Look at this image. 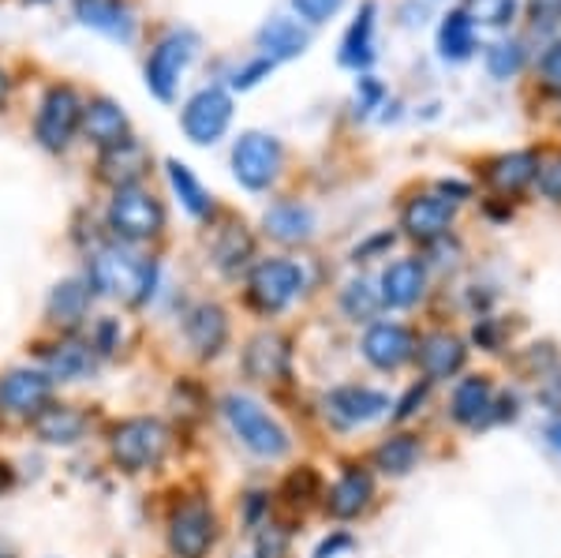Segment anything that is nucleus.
Here are the masks:
<instances>
[{
  "label": "nucleus",
  "mask_w": 561,
  "mask_h": 558,
  "mask_svg": "<svg viewBox=\"0 0 561 558\" xmlns=\"http://www.w3.org/2000/svg\"><path fill=\"white\" fill-rule=\"evenodd\" d=\"M87 282H90V289H98L102 296L142 304L153 293L158 266H153L150 259L135 255L128 248H102L94 259H90Z\"/></svg>",
  "instance_id": "f257e3e1"
},
{
  "label": "nucleus",
  "mask_w": 561,
  "mask_h": 558,
  "mask_svg": "<svg viewBox=\"0 0 561 558\" xmlns=\"http://www.w3.org/2000/svg\"><path fill=\"white\" fill-rule=\"evenodd\" d=\"M225 420H229V428L237 431V439L251 454H259V457L288 454L285 428H280L259 401H251L248 394H229V398H225Z\"/></svg>",
  "instance_id": "f03ea898"
},
{
  "label": "nucleus",
  "mask_w": 561,
  "mask_h": 558,
  "mask_svg": "<svg viewBox=\"0 0 561 558\" xmlns=\"http://www.w3.org/2000/svg\"><path fill=\"white\" fill-rule=\"evenodd\" d=\"M108 449H113V462L121 465L124 472L158 469L169 449V431L150 417L124 420V424H116L113 439H108Z\"/></svg>",
  "instance_id": "7ed1b4c3"
},
{
  "label": "nucleus",
  "mask_w": 561,
  "mask_h": 558,
  "mask_svg": "<svg viewBox=\"0 0 561 558\" xmlns=\"http://www.w3.org/2000/svg\"><path fill=\"white\" fill-rule=\"evenodd\" d=\"M108 229L121 240H150L165 229V206H161L147 187H116L108 203Z\"/></svg>",
  "instance_id": "20e7f679"
},
{
  "label": "nucleus",
  "mask_w": 561,
  "mask_h": 558,
  "mask_svg": "<svg viewBox=\"0 0 561 558\" xmlns=\"http://www.w3.org/2000/svg\"><path fill=\"white\" fill-rule=\"evenodd\" d=\"M280 166H285V150L266 132H243L237 147H232V176L248 192H266L280 176Z\"/></svg>",
  "instance_id": "39448f33"
},
{
  "label": "nucleus",
  "mask_w": 561,
  "mask_h": 558,
  "mask_svg": "<svg viewBox=\"0 0 561 558\" xmlns=\"http://www.w3.org/2000/svg\"><path fill=\"white\" fill-rule=\"evenodd\" d=\"M304 293V270L293 259H266L248 277V304L262 315L285 311Z\"/></svg>",
  "instance_id": "423d86ee"
},
{
  "label": "nucleus",
  "mask_w": 561,
  "mask_h": 558,
  "mask_svg": "<svg viewBox=\"0 0 561 558\" xmlns=\"http://www.w3.org/2000/svg\"><path fill=\"white\" fill-rule=\"evenodd\" d=\"M198 53V38L192 31H173L158 42V49L150 53L147 60V90L161 102H173L180 76L187 71V65L195 60Z\"/></svg>",
  "instance_id": "0eeeda50"
},
{
  "label": "nucleus",
  "mask_w": 561,
  "mask_h": 558,
  "mask_svg": "<svg viewBox=\"0 0 561 558\" xmlns=\"http://www.w3.org/2000/svg\"><path fill=\"white\" fill-rule=\"evenodd\" d=\"M83 128V102L71 87H49L34 116V135L45 150H65L71 135Z\"/></svg>",
  "instance_id": "6e6552de"
},
{
  "label": "nucleus",
  "mask_w": 561,
  "mask_h": 558,
  "mask_svg": "<svg viewBox=\"0 0 561 558\" xmlns=\"http://www.w3.org/2000/svg\"><path fill=\"white\" fill-rule=\"evenodd\" d=\"M232 124V98L221 87H203L198 94L187 98L184 113H180V128L195 147H210L221 139Z\"/></svg>",
  "instance_id": "1a4fd4ad"
},
{
  "label": "nucleus",
  "mask_w": 561,
  "mask_h": 558,
  "mask_svg": "<svg viewBox=\"0 0 561 558\" xmlns=\"http://www.w3.org/2000/svg\"><path fill=\"white\" fill-rule=\"evenodd\" d=\"M217 521L206 502H184L176 506V514L169 517V547L176 558H206L214 547Z\"/></svg>",
  "instance_id": "9d476101"
},
{
  "label": "nucleus",
  "mask_w": 561,
  "mask_h": 558,
  "mask_svg": "<svg viewBox=\"0 0 561 558\" xmlns=\"http://www.w3.org/2000/svg\"><path fill=\"white\" fill-rule=\"evenodd\" d=\"M389 398L382 390H370V386H337V390L325 398V417L337 428H359L370 420L386 417Z\"/></svg>",
  "instance_id": "9b49d317"
},
{
  "label": "nucleus",
  "mask_w": 561,
  "mask_h": 558,
  "mask_svg": "<svg viewBox=\"0 0 561 558\" xmlns=\"http://www.w3.org/2000/svg\"><path fill=\"white\" fill-rule=\"evenodd\" d=\"M49 398H53V379L45 372L20 367V372H8L0 379V409L15 412V417H38L45 405H49Z\"/></svg>",
  "instance_id": "f8f14e48"
},
{
  "label": "nucleus",
  "mask_w": 561,
  "mask_h": 558,
  "mask_svg": "<svg viewBox=\"0 0 561 558\" xmlns=\"http://www.w3.org/2000/svg\"><path fill=\"white\" fill-rule=\"evenodd\" d=\"M454 214H457V206L454 200H446V195H415V200L404 206L401 225L412 240L434 244V240L446 237V229L454 225Z\"/></svg>",
  "instance_id": "ddd939ff"
},
{
  "label": "nucleus",
  "mask_w": 561,
  "mask_h": 558,
  "mask_svg": "<svg viewBox=\"0 0 561 558\" xmlns=\"http://www.w3.org/2000/svg\"><path fill=\"white\" fill-rule=\"evenodd\" d=\"M364 356L378 372H397V367L415 356V338L404 327H397V322H375L364 338Z\"/></svg>",
  "instance_id": "4468645a"
},
{
  "label": "nucleus",
  "mask_w": 561,
  "mask_h": 558,
  "mask_svg": "<svg viewBox=\"0 0 561 558\" xmlns=\"http://www.w3.org/2000/svg\"><path fill=\"white\" fill-rule=\"evenodd\" d=\"M243 372L255 383H277L288 379L293 372V353H288V341L277 334H259L243 349Z\"/></svg>",
  "instance_id": "2eb2a0df"
},
{
  "label": "nucleus",
  "mask_w": 561,
  "mask_h": 558,
  "mask_svg": "<svg viewBox=\"0 0 561 558\" xmlns=\"http://www.w3.org/2000/svg\"><path fill=\"white\" fill-rule=\"evenodd\" d=\"M87 428H90L87 412L76 409V405H45L38 417H34V435L49 446H76L87 435Z\"/></svg>",
  "instance_id": "dca6fc26"
},
{
  "label": "nucleus",
  "mask_w": 561,
  "mask_h": 558,
  "mask_svg": "<svg viewBox=\"0 0 561 558\" xmlns=\"http://www.w3.org/2000/svg\"><path fill=\"white\" fill-rule=\"evenodd\" d=\"M307 45H311V34H307V26H300L296 20H288V15H274V20H266L259 26V49L262 57H270L277 65V60H296L307 53Z\"/></svg>",
  "instance_id": "f3484780"
},
{
  "label": "nucleus",
  "mask_w": 561,
  "mask_h": 558,
  "mask_svg": "<svg viewBox=\"0 0 561 558\" xmlns=\"http://www.w3.org/2000/svg\"><path fill=\"white\" fill-rule=\"evenodd\" d=\"M370 494H375V483H370V472L364 469H345L337 476V483L330 488V494H325V510H330L337 521H348V517H359L367 510Z\"/></svg>",
  "instance_id": "a211bd4d"
},
{
  "label": "nucleus",
  "mask_w": 561,
  "mask_h": 558,
  "mask_svg": "<svg viewBox=\"0 0 561 558\" xmlns=\"http://www.w3.org/2000/svg\"><path fill=\"white\" fill-rule=\"evenodd\" d=\"M184 334L198 356H217L225 349V341H229V315L217 308V304H198V308L187 315Z\"/></svg>",
  "instance_id": "6ab92c4d"
},
{
  "label": "nucleus",
  "mask_w": 561,
  "mask_h": 558,
  "mask_svg": "<svg viewBox=\"0 0 561 558\" xmlns=\"http://www.w3.org/2000/svg\"><path fill=\"white\" fill-rule=\"evenodd\" d=\"M76 15L90 31H102L116 42L135 38V20L128 4H121V0H76Z\"/></svg>",
  "instance_id": "aec40b11"
},
{
  "label": "nucleus",
  "mask_w": 561,
  "mask_h": 558,
  "mask_svg": "<svg viewBox=\"0 0 561 558\" xmlns=\"http://www.w3.org/2000/svg\"><path fill=\"white\" fill-rule=\"evenodd\" d=\"M427 289V270L420 259H397L382 274V304L389 308H412Z\"/></svg>",
  "instance_id": "412c9836"
},
{
  "label": "nucleus",
  "mask_w": 561,
  "mask_h": 558,
  "mask_svg": "<svg viewBox=\"0 0 561 558\" xmlns=\"http://www.w3.org/2000/svg\"><path fill=\"white\" fill-rule=\"evenodd\" d=\"M465 356L468 349L454 334H427L415 345V360H420L427 379H449V375H457L465 367Z\"/></svg>",
  "instance_id": "4be33fe9"
},
{
  "label": "nucleus",
  "mask_w": 561,
  "mask_h": 558,
  "mask_svg": "<svg viewBox=\"0 0 561 558\" xmlns=\"http://www.w3.org/2000/svg\"><path fill=\"white\" fill-rule=\"evenodd\" d=\"M536 173H539V155L517 150V155H502L486 166V184L497 195H520L528 184H536Z\"/></svg>",
  "instance_id": "5701e85b"
},
{
  "label": "nucleus",
  "mask_w": 561,
  "mask_h": 558,
  "mask_svg": "<svg viewBox=\"0 0 561 558\" xmlns=\"http://www.w3.org/2000/svg\"><path fill=\"white\" fill-rule=\"evenodd\" d=\"M454 420L465 428H483L486 420H494V390L483 375L460 379L454 390Z\"/></svg>",
  "instance_id": "b1692460"
},
{
  "label": "nucleus",
  "mask_w": 561,
  "mask_h": 558,
  "mask_svg": "<svg viewBox=\"0 0 561 558\" xmlns=\"http://www.w3.org/2000/svg\"><path fill=\"white\" fill-rule=\"evenodd\" d=\"M147 169H150L147 147L135 143L131 135L124 143H116V147H105V155H102V176L116 187H131Z\"/></svg>",
  "instance_id": "393cba45"
},
{
  "label": "nucleus",
  "mask_w": 561,
  "mask_h": 558,
  "mask_svg": "<svg viewBox=\"0 0 561 558\" xmlns=\"http://www.w3.org/2000/svg\"><path fill=\"white\" fill-rule=\"evenodd\" d=\"M83 132L90 143H98V147H116V143L128 139V116L116 102H108V98H98V102L83 105Z\"/></svg>",
  "instance_id": "a878e982"
},
{
  "label": "nucleus",
  "mask_w": 561,
  "mask_h": 558,
  "mask_svg": "<svg viewBox=\"0 0 561 558\" xmlns=\"http://www.w3.org/2000/svg\"><path fill=\"white\" fill-rule=\"evenodd\" d=\"M90 311V282H60L57 289L49 293V304H45V315H49L53 327L60 330H76L79 322L87 319Z\"/></svg>",
  "instance_id": "bb28decb"
},
{
  "label": "nucleus",
  "mask_w": 561,
  "mask_h": 558,
  "mask_svg": "<svg viewBox=\"0 0 561 558\" xmlns=\"http://www.w3.org/2000/svg\"><path fill=\"white\" fill-rule=\"evenodd\" d=\"M94 372V345H83V341H65V345H53L45 353V375L60 383L83 379V375Z\"/></svg>",
  "instance_id": "cd10ccee"
},
{
  "label": "nucleus",
  "mask_w": 561,
  "mask_h": 558,
  "mask_svg": "<svg viewBox=\"0 0 561 558\" xmlns=\"http://www.w3.org/2000/svg\"><path fill=\"white\" fill-rule=\"evenodd\" d=\"M314 229V214L300 203H277L266 210V232L280 244H304Z\"/></svg>",
  "instance_id": "c85d7f7f"
},
{
  "label": "nucleus",
  "mask_w": 561,
  "mask_h": 558,
  "mask_svg": "<svg viewBox=\"0 0 561 558\" xmlns=\"http://www.w3.org/2000/svg\"><path fill=\"white\" fill-rule=\"evenodd\" d=\"M375 60V4H364L356 23L348 26L345 45H341V65L345 68H367Z\"/></svg>",
  "instance_id": "c756f323"
},
{
  "label": "nucleus",
  "mask_w": 561,
  "mask_h": 558,
  "mask_svg": "<svg viewBox=\"0 0 561 558\" xmlns=\"http://www.w3.org/2000/svg\"><path fill=\"white\" fill-rule=\"evenodd\" d=\"M472 49H476V23L468 20V12H449L438 26V53L446 60H454V65H460V60L472 57Z\"/></svg>",
  "instance_id": "7c9ffc66"
},
{
  "label": "nucleus",
  "mask_w": 561,
  "mask_h": 558,
  "mask_svg": "<svg viewBox=\"0 0 561 558\" xmlns=\"http://www.w3.org/2000/svg\"><path fill=\"white\" fill-rule=\"evenodd\" d=\"M169 169V184H173V192L180 195V203H184V210L192 214V218H210L214 214V200L210 192H206L203 184H198V176L192 169L184 166V161H165Z\"/></svg>",
  "instance_id": "2f4dec72"
},
{
  "label": "nucleus",
  "mask_w": 561,
  "mask_h": 558,
  "mask_svg": "<svg viewBox=\"0 0 561 558\" xmlns=\"http://www.w3.org/2000/svg\"><path fill=\"white\" fill-rule=\"evenodd\" d=\"M415 462H420V443H415L412 435H393V439H386V443L375 449V465L382 472H389V476L412 472Z\"/></svg>",
  "instance_id": "473e14b6"
},
{
  "label": "nucleus",
  "mask_w": 561,
  "mask_h": 558,
  "mask_svg": "<svg viewBox=\"0 0 561 558\" xmlns=\"http://www.w3.org/2000/svg\"><path fill=\"white\" fill-rule=\"evenodd\" d=\"M214 259L225 274H237V270L251 259L248 229H243V225H229V229H221V237H217V244H214Z\"/></svg>",
  "instance_id": "72a5a7b5"
},
{
  "label": "nucleus",
  "mask_w": 561,
  "mask_h": 558,
  "mask_svg": "<svg viewBox=\"0 0 561 558\" xmlns=\"http://www.w3.org/2000/svg\"><path fill=\"white\" fill-rule=\"evenodd\" d=\"M524 45L520 42H494L491 49H486V71H491L494 79H513V76H520V68H524Z\"/></svg>",
  "instance_id": "f704fd0d"
},
{
  "label": "nucleus",
  "mask_w": 561,
  "mask_h": 558,
  "mask_svg": "<svg viewBox=\"0 0 561 558\" xmlns=\"http://www.w3.org/2000/svg\"><path fill=\"white\" fill-rule=\"evenodd\" d=\"M341 308H345L348 319L367 322V319H375L378 308H382V296L370 289L367 282H352L348 289H345V296H341Z\"/></svg>",
  "instance_id": "c9c22d12"
},
{
  "label": "nucleus",
  "mask_w": 561,
  "mask_h": 558,
  "mask_svg": "<svg viewBox=\"0 0 561 558\" xmlns=\"http://www.w3.org/2000/svg\"><path fill=\"white\" fill-rule=\"evenodd\" d=\"M465 12L479 26H510L517 15V0H468Z\"/></svg>",
  "instance_id": "e433bc0d"
},
{
  "label": "nucleus",
  "mask_w": 561,
  "mask_h": 558,
  "mask_svg": "<svg viewBox=\"0 0 561 558\" xmlns=\"http://www.w3.org/2000/svg\"><path fill=\"white\" fill-rule=\"evenodd\" d=\"M528 20L536 34H550L561 26V0H528Z\"/></svg>",
  "instance_id": "4c0bfd02"
},
{
  "label": "nucleus",
  "mask_w": 561,
  "mask_h": 558,
  "mask_svg": "<svg viewBox=\"0 0 561 558\" xmlns=\"http://www.w3.org/2000/svg\"><path fill=\"white\" fill-rule=\"evenodd\" d=\"M293 8H296V15L307 23H325L345 8V0H293Z\"/></svg>",
  "instance_id": "58836bf2"
},
{
  "label": "nucleus",
  "mask_w": 561,
  "mask_h": 558,
  "mask_svg": "<svg viewBox=\"0 0 561 558\" xmlns=\"http://www.w3.org/2000/svg\"><path fill=\"white\" fill-rule=\"evenodd\" d=\"M536 184H539V192L547 195V200L561 203V155L550 158V161H542L539 173H536Z\"/></svg>",
  "instance_id": "ea45409f"
},
{
  "label": "nucleus",
  "mask_w": 561,
  "mask_h": 558,
  "mask_svg": "<svg viewBox=\"0 0 561 558\" xmlns=\"http://www.w3.org/2000/svg\"><path fill=\"white\" fill-rule=\"evenodd\" d=\"M539 76H542V87L554 90V94H561V42H554L547 53H542Z\"/></svg>",
  "instance_id": "a19ab883"
},
{
  "label": "nucleus",
  "mask_w": 561,
  "mask_h": 558,
  "mask_svg": "<svg viewBox=\"0 0 561 558\" xmlns=\"http://www.w3.org/2000/svg\"><path fill=\"white\" fill-rule=\"evenodd\" d=\"M270 71H274V60H270V57H255L251 65H243L237 76H232V87H237V90H251L255 83H262Z\"/></svg>",
  "instance_id": "79ce46f5"
},
{
  "label": "nucleus",
  "mask_w": 561,
  "mask_h": 558,
  "mask_svg": "<svg viewBox=\"0 0 561 558\" xmlns=\"http://www.w3.org/2000/svg\"><path fill=\"white\" fill-rule=\"evenodd\" d=\"M382 83H378V79H359V87H356V105H359V113H370L375 110L378 102H382Z\"/></svg>",
  "instance_id": "37998d69"
},
{
  "label": "nucleus",
  "mask_w": 561,
  "mask_h": 558,
  "mask_svg": "<svg viewBox=\"0 0 561 558\" xmlns=\"http://www.w3.org/2000/svg\"><path fill=\"white\" fill-rule=\"evenodd\" d=\"M288 547V536L280 533V528H266V533L259 536V558H280Z\"/></svg>",
  "instance_id": "c03bdc74"
},
{
  "label": "nucleus",
  "mask_w": 561,
  "mask_h": 558,
  "mask_svg": "<svg viewBox=\"0 0 561 558\" xmlns=\"http://www.w3.org/2000/svg\"><path fill=\"white\" fill-rule=\"evenodd\" d=\"M423 398H427V383H415L409 394H404V401L397 405V420H409L415 409L423 405Z\"/></svg>",
  "instance_id": "a18cd8bd"
},
{
  "label": "nucleus",
  "mask_w": 561,
  "mask_h": 558,
  "mask_svg": "<svg viewBox=\"0 0 561 558\" xmlns=\"http://www.w3.org/2000/svg\"><path fill=\"white\" fill-rule=\"evenodd\" d=\"M121 338V327H116L113 319H105L102 327H98V338H94V349H102V353H113V341Z\"/></svg>",
  "instance_id": "49530a36"
},
{
  "label": "nucleus",
  "mask_w": 561,
  "mask_h": 558,
  "mask_svg": "<svg viewBox=\"0 0 561 558\" xmlns=\"http://www.w3.org/2000/svg\"><path fill=\"white\" fill-rule=\"evenodd\" d=\"M345 547H352V539L341 533V536H333V539H325V544L319 547V551H314V558H333L337 551H345Z\"/></svg>",
  "instance_id": "de8ad7c7"
},
{
  "label": "nucleus",
  "mask_w": 561,
  "mask_h": 558,
  "mask_svg": "<svg viewBox=\"0 0 561 558\" xmlns=\"http://www.w3.org/2000/svg\"><path fill=\"white\" fill-rule=\"evenodd\" d=\"M547 435H550V446H554V449H561V420H558V424H550V431H547Z\"/></svg>",
  "instance_id": "09e8293b"
},
{
  "label": "nucleus",
  "mask_w": 561,
  "mask_h": 558,
  "mask_svg": "<svg viewBox=\"0 0 561 558\" xmlns=\"http://www.w3.org/2000/svg\"><path fill=\"white\" fill-rule=\"evenodd\" d=\"M4 98H8V76H4V68H0V105H4Z\"/></svg>",
  "instance_id": "8fccbe9b"
},
{
  "label": "nucleus",
  "mask_w": 561,
  "mask_h": 558,
  "mask_svg": "<svg viewBox=\"0 0 561 558\" xmlns=\"http://www.w3.org/2000/svg\"><path fill=\"white\" fill-rule=\"evenodd\" d=\"M8 480H12V476H8V465H4V462H0V491H4V488H8Z\"/></svg>",
  "instance_id": "3c124183"
},
{
  "label": "nucleus",
  "mask_w": 561,
  "mask_h": 558,
  "mask_svg": "<svg viewBox=\"0 0 561 558\" xmlns=\"http://www.w3.org/2000/svg\"><path fill=\"white\" fill-rule=\"evenodd\" d=\"M0 558H8V555H0Z\"/></svg>",
  "instance_id": "603ef678"
}]
</instances>
